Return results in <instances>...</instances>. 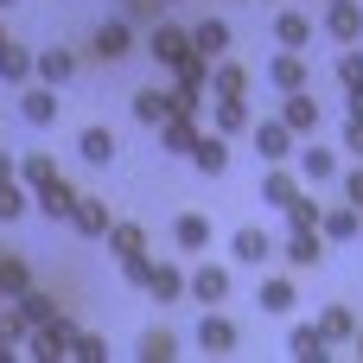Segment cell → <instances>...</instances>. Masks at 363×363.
Masks as SVG:
<instances>
[{
	"instance_id": "16",
	"label": "cell",
	"mask_w": 363,
	"mask_h": 363,
	"mask_svg": "<svg viewBox=\"0 0 363 363\" xmlns=\"http://www.w3.org/2000/svg\"><path fill=\"white\" fill-rule=\"evenodd\" d=\"M294 198H300V172H287V166L274 160V166L262 172V204H274V211H287Z\"/></svg>"
},
{
	"instance_id": "23",
	"label": "cell",
	"mask_w": 363,
	"mask_h": 363,
	"mask_svg": "<svg viewBox=\"0 0 363 363\" xmlns=\"http://www.w3.org/2000/svg\"><path fill=\"white\" fill-rule=\"evenodd\" d=\"M230 255H236V262H242V268H262V262H268V255H274V236H268V230H255V223H249V230H236V242H230Z\"/></svg>"
},
{
	"instance_id": "47",
	"label": "cell",
	"mask_w": 363,
	"mask_h": 363,
	"mask_svg": "<svg viewBox=\"0 0 363 363\" xmlns=\"http://www.w3.org/2000/svg\"><path fill=\"white\" fill-rule=\"evenodd\" d=\"M6 179H19V160H13V153L0 147V185H6Z\"/></svg>"
},
{
	"instance_id": "39",
	"label": "cell",
	"mask_w": 363,
	"mask_h": 363,
	"mask_svg": "<svg viewBox=\"0 0 363 363\" xmlns=\"http://www.w3.org/2000/svg\"><path fill=\"white\" fill-rule=\"evenodd\" d=\"M287 230H319V198H306V191H300V198L287 204Z\"/></svg>"
},
{
	"instance_id": "44",
	"label": "cell",
	"mask_w": 363,
	"mask_h": 363,
	"mask_svg": "<svg viewBox=\"0 0 363 363\" xmlns=\"http://www.w3.org/2000/svg\"><path fill=\"white\" fill-rule=\"evenodd\" d=\"M121 19H128V26H140V19L160 26V0H121Z\"/></svg>"
},
{
	"instance_id": "49",
	"label": "cell",
	"mask_w": 363,
	"mask_h": 363,
	"mask_svg": "<svg viewBox=\"0 0 363 363\" xmlns=\"http://www.w3.org/2000/svg\"><path fill=\"white\" fill-rule=\"evenodd\" d=\"M351 351H357V363H363V332H357V338H351Z\"/></svg>"
},
{
	"instance_id": "40",
	"label": "cell",
	"mask_w": 363,
	"mask_h": 363,
	"mask_svg": "<svg viewBox=\"0 0 363 363\" xmlns=\"http://www.w3.org/2000/svg\"><path fill=\"white\" fill-rule=\"evenodd\" d=\"M26 204H32V198H26V185H19V179H6V185H0V223L26 217Z\"/></svg>"
},
{
	"instance_id": "5",
	"label": "cell",
	"mask_w": 363,
	"mask_h": 363,
	"mask_svg": "<svg viewBox=\"0 0 363 363\" xmlns=\"http://www.w3.org/2000/svg\"><path fill=\"white\" fill-rule=\"evenodd\" d=\"M57 102H64V96H57L51 83H38V77L19 83V115H26L32 128H51V121H57Z\"/></svg>"
},
{
	"instance_id": "10",
	"label": "cell",
	"mask_w": 363,
	"mask_h": 363,
	"mask_svg": "<svg viewBox=\"0 0 363 363\" xmlns=\"http://www.w3.org/2000/svg\"><path fill=\"white\" fill-rule=\"evenodd\" d=\"M287 255V268H319L325 262V236L319 230H287V242H274Z\"/></svg>"
},
{
	"instance_id": "20",
	"label": "cell",
	"mask_w": 363,
	"mask_h": 363,
	"mask_svg": "<svg viewBox=\"0 0 363 363\" xmlns=\"http://www.w3.org/2000/svg\"><path fill=\"white\" fill-rule=\"evenodd\" d=\"M211 128L217 134H249V96H211Z\"/></svg>"
},
{
	"instance_id": "2",
	"label": "cell",
	"mask_w": 363,
	"mask_h": 363,
	"mask_svg": "<svg viewBox=\"0 0 363 363\" xmlns=\"http://www.w3.org/2000/svg\"><path fill=\"white\" fill-rule=\"evenodd\" d=\"M70 338H77V325L64 319V313H51L45 325H32V357H45V363H57V357H70Z\"/></svg>"
},
{
	"instance_id": "22",
	"label": "cell",
	"mask_w": 363,
	"mask_h": 363,
	"mask_svg": "<svg viewBox=\"0 0 363 363\" xmlns=\"http://www.w3.org/2000/svg\"><path fill=\"white\" fill-rule=\"evenodd\" d=\"M108 204L102 198H89V191H77V211H70V230H83V236H108Z\"/></svg>"
},
{
	"instance_id": "6",
	"label": "cell",
	"mask_w": 363,
	"mask_h": 363,
	"mask_svg": "<svg viewBox=\"0 0 363 363\" xmlns=\"http://www.w3.org/2000/svg\"><path fill=\"white\" fill-rule=\"evenodd\" d=\"M32 204H38V211L51 217V223H70V211H77V185H70L64 172H57V179H45V185L32 191Z\"/></svg>"
},
{
	"instance_id": "24",
	"label": "cell",
	"mask_w": 363,
	"mask_h": 363,
	"mask_svg": "<svg viewBox=\"0 0 363 363\" xmlns=\"http://www.w3.org/2000/svg\"><path fill=\"white\" fill-rule=\"evenodd\" d=\"M147 294H153L160 306L185 300V268H179V262H153V274H147Z\"/></svg>"
},
{
	"instance_id": "51",
	"label": "cell",
	"mask_w": 363,
	"mask_h": 363,
	"mask_svg": "<svg viewBox=\"0 0 363 363\" xmlns=\"http://www.w3.org/2000/svg\"><path fill=\"white\" fill-rule=\"evenodd\" d=\"M6 6H13V0H0V13H6Z\"/></svg>"
},
{
	"instance_id": "15",
	"label": "cell",
	"mask_w": 363,
	"mask_h": 363,
	"mask_svg": "<svg viewBox=\"0 0 363 363\" xmlns=\"http://www.w3.org/2000/svg\"><path fill=\"white\" fill-rule=\"evenodd\" d=\"M172 108H179V89H134V121L140 128H160Z\"/></svg>"
},
{
	"instance_id": "34",
	"label": "cell",
	"mask_w": 363,
	"mask_h": 363,
	"mask_svg": "<svg viewBox=\"0 0 363 363\" xmlns=\"http://www.w3.org/2000/svg\"><path fill=\"white\" fill-rule=\"evenodd\" d=\"M319 332H325L332 345H351V338H357V319H351V306H325V313H319Z\"/></svg>"
},
{
	"instance_id": "8",
	"label": "cell",
	"mask_w": 363,
	"mask_h": 363,
	"mask_svg": "<svg viewBox=\"0 0 363 363\" xmlns=\"http://www.w3.org/2000/svg\"><path fill=\"white\" fill-rule=\"evenodd\" d=\"M32 77H38V83H51V89H64V83L77 77V51H64V45L32 51Z\"/></svg>"
},
{
	"instance_id": "29",
	"label": "cell",
	"mask_w": 363,
	"mask_h": 363,
	"mask_svg": "<svg viewBox=\"0 0 363 363\" xmlns=\"http://www.w3.org/2000/svg\"><path fill=\"white\" fill-rule=\"evenodd\" d=\"M274 38H281L287 51H306V45H313V19H306L300 6H287V13L274 19Z\"/></svg>"
},
{
	"instance_id": "12",
	"label": "cell",
	"mask_w": 363,
	"mask_h": 363,
	"mask_svg": "<svg viewBox=\"0 0 363 363\" xmlns=\"http://www.w3.org/2000/svg\"><path fill=\"white\" fill-rule=\"evenodd\" d=\"M281 121H287L294 134H319V102H313V83H306V89H287Z\"/></svg>"
},
{
	"instance_id": "38",
	"label": "cell",
	"mask_w": 363,
	"mask_h": 363,
	"mask_svg": "<svg viewBox=\"0 0 363 363\" xmlns=\"http://www.w3.org/2000/svg\"><path fill=\"white\" fill-rule=\"evenodd\" d=\"M134 357H140V363H172V357H179V338H172V332H147Z\"/></svg>"
},
{
	"instance_id": "41",
	"label": "cell",
	"mask_w": 363,
	"mask_h": 363,
	"mask_svg": "<svg viewBox=\"0 0 363 363\" xmlns=\"http://www.w3.org/2000/svg\"><path fill=\"white\" fill-rule=\"evenodd\" d=\"M70 357H77V363H102V357H108V345H102L96 332H77V338H70Z\"/></svg>"
},
{
	"instance_id": "43",
	"label": "cell",
	"mask_w": 363,
	"mask_h": 363,
	"mask_svg": "<svg viewBox=\"0 0 363 363\" xmlns=\"http://www.w3.org/2000/svg\"><path fill=\"white\" fill-rule=\"evenodd\" d=\"M338 83H345V89H357V83H363V51H357V45H345V57H338Z\"/></svg>"
},
{
	"instance_id": "18",
	"label": "cell",
	"mask_w": 363,
	"mask_h": 363,
	"mask_svg": "<svg viewBox=\"0 0 363 363\" xmlns=\"http://www.w3.org/2000/svg\"><path fill=\"white\" fill-rule=\"evenodd\" d=\"M325 32H332L338 45H357V38H363V6H357V0H332V13H325Z\"/></svg>"
},
{
	"instance_id": "11",
	"label": "cell",
	"mask_w": 363,
	"mask_h": 363,
	"mask_svg": "<svg viewBox=\"0 0 363 363\" xmlns=\"http://www.w3.org/2000/svg\"><path fill=\"white\" fill-rule=\"evenodd\" d=\"M262 77H268L281 96H287V89H306V83H313V70H306V57H300V51H281V57H268V70H262Z\"/></svg>"
},
{
	"instance_id": "4",
	"label": "cell",
	"mask_w": 363,
	"mask_h": 363,
	"mask_svg": "<svg viewBox=\"0 0 363 363\" xmlns=\"http://www.w3.org/2000/svg\"><path fill=\"white\" fill-rule=\"evenodd\" d=\"M147 51H153V64H160V70H179V64L191 57V32L160 19V26H153V38H147Z\"/></svg>"
},
{
	"instance_id": "14",
	"label": "cell",
	"mask_w": 363,
	"mask_h": 363,
	"mask_svg": "<svg viewBox=\"0 0 363 363\" xmlns=\"http://www.w3.org/2000/svg\"><path fill=\"white\" fill-rule=\"evenodd\" d=\"M185 294H191V300H204V306H217V300H230V268H217V262H204L198 274H185Z\"/></svg>"
},
{
	"instance_id": "27",
	"label": "cell",
	"mask_w": 363,
	"mask_h": 363,
	"mask_svg": "<svg viewBox=\"0 0 363 363\" xmlns=\"http://www.w3.org/2000/svg\"><path fill=\"white\" fill-rule=\"evenodd\" d=\"M300 179L306 185H332L338 179V153L332 147H300Z\"/></svg>"
},
{
	"instance_id": "35",
	"label": "cell",
	"mask_w": 363,
	"mask_h": 363,
	"mask_svg": "<svg viewBox=\"0 0 363 363\" xmlns=\"http://www.w3.org/2000/svg\"><path fill=\"white\" fill-rule=\"evenodd\" d=\"M26 287H32V268H26V255H0V300L26 294Z\"/></svg>"
},
{
	"instance_id": "21",
	"label": "cell",
	"mask_w": 363,
	"mask_h": 363,
	"mask_svg": "<svg viewBox=\"0 0 363 363\" xmlns=\"http://www.w3.org/2000/svg\"><path fill=\"white\" fill-rule=\"evenodd\" d=\"M77 153H83L89 166H115L121 140H115V128H83V134H77Z\"/></svg>"
},
{
	"instance_id": "26",
	"label": "cell",
	"mask_w": 363,
	"mask_h": 363,
	"mask_svg": "<svg viewBox=\"0 0 363 363\" xmlns=\"http://www.w3.org/2000/svg\"><path fill=\"white\" fill-rule=\"evenodd\" d=\"M357 230H363V211H357V204H338V211H319V236H325V242H351Z\"/></svg>"
},
{
	"instance_id": "45",
	"label": "cell",
	"mask_w": 363,
	"mask_h": 363,
	"mask_svg": "<svg viewBox=\"0 0 363 363\" xmlns=\"http://www.w3.org/2000/svg\"><path fill=\"white\" fill-rule=\"evenodd\" d=\"M338 185H345V204H357V211H363V160L351 166V172H338Z\"/></svg>"
},
{
	"instance_id": "30",
	"label": "cell",
	"mask_w": 363,
	"mask_h": 363,
	"mask_svg": "<svg viewBox=\"0 0 363 363\" xmlns=\"http://www.w3.org/2000/svg\"><path fill=\"white\" fill-rule=\"evenodd\" d=\"M211 96H249V70H242V64H230V51L211 64Z\"/></svg>"
},
{
	"instance_id": "37",
	"label": "cell",
	"mask_w": 363,
	"mask_h": 363,
	"mask_svg": "<svg viewBox=\"0 0 363 363\" xmlns=\"http://www.w3.org/2000/svg\"><path fill=\"white\" fill-rule=\"evenodd\" d=\"M26 338H32V325H26V313L6 300V306H0V345H6V351H19Z\"/></svg>"
},
{
	"instance_id": "3",
	"label": "cell",
	"mask_w": 363,
	"mask_h": 363,
	"mask_svg": "<svg viewBox=\"0 0 363 363\" xmlns=\"http://www.w3.org/2000/svg\"><path fill=\"white\" fill-rule=\"evenodd\" d=\"M128 51H134V26H128V19H102L96 38H89V57H96V64H121Z\"/></svg>"
},
{
	"instance_id": "50",
	"label": "cell",
	"mask_w": 363,
	"mask_h": 363,
	"mask_svg": "<svg viewBox=\"0 0 363 363\" xmlns=\"http://www.w3.org/2000/svg\"><path fill=\"white\" fill-rule=\"evenodd\" d=\"M0 45H6V26H0Z\"/></svg>"
},
{
	"instance_id": "7",
	"label": "cell",
	"mask_w": 363,
	"mask_h": 363,
	"mask_svg": "<svg viewBox=\"0 0 363 363\" xmlns=\"http://www.w3.org/2000/svg\"><path fill=\"white\" fill-rule=\"evenodd\" d=\"M236 319H223L217 306H204V319H198V351H211V357H223V351H236Z\"/></svg>"
},
{
	"instance_id": "1",
	"label": "cell",
	"mask_w": 363,
	"mask_h": 363,
	"mask_svg": "<svg viewBox=\"0 0 363 363\" xmlns=\"http://www.w3.org/2000/svg\"><path fill=\"white\" fill-rule=\"evenodd\" d=\"M249 134H255V153H262L268 166H274V160H294V153H300V147H294L300 134H294L281 115H268V121H249Z\"/></svg>"
},
{
	"instance_id": "19",
	"label": "cell",
	"mask_w": 363,
	"mask_h": 363,
	"mask_svg": "<svg viewBox=\"0 0 363 363\" xmlns=\"http://www.w3.org/2000/svg\"><path fill=\"white\" fill-rule=\"evenodd\" d=\"M191 51L217 64V57L230 51V19H198V26H191Z\"/></svg>"
},
{
	"instance_id": "31",
	"label": "cell",
	"mask_w": 363,
	"mask_h": 363,
	"mask_svg": "<svg viewBox=\"0 0 363 363\" xmlns=\"http://www.w3.org/2000/svg\"><path fill=\"white\" fill-rule=\"evenodd\" d=\"M0 83H32V51L26 45H0Z\"/></svg>"
},
{
	"instance_id": "28",
	"label": "cell",
	"mask_w": 363,
	"mask_h": 363,
	"mask_svg": "<svg viewBox=\"0 0 363 363\" xmlns=\"http://www.w3.org/2000/svg\"><path fill=\"white\" fill-rule=\"evenodd\" d=\"M172 242L191 249V255H204V249H211V217H204V211H185V217L172 223Z\"/></svg>"
},
{
	"instance_id": "46",
	"label": "cell",
	"mask_w": 363,
	"mask_h": 363,
	"mask_svg": "<svg viewBox=\"0 0 363 363\" xmlns=\"http://www.w3.org/2000/svg\"><path fill=\"white\" fill-rule=\"evenodd\" d=\"M345 153L363 160V115H345Z\"/></svg>"
},
{
	"instance_id": "42",
	"label": "cell",
	"mask_w": 363,
	"mask_h": 363,
	"mask_svg": "<svg viewBox=\"0 0 363 363\" xmlns=\"http://www.w3.org/2000/svg\"><path fill=\"white\" fill-rule=\"evenodd\" d=\"M147 274H153V255L140 249V255H121V281L128 287H147Z\"/></svg>"
},
{
	"instance_id": "36",
	"label": "cell",
	"mask_w": 363,
	"mask_h": 363,
	"mask_svg": "<svg viewBox=\"0 0 363 363\" xmlns=\"http://www.w3.org/2000/svg\"><path fill=\"white\" fill-rule=\"evenodd\" d=\"M45 179H57V160H51V153H26V160H19V185L38 191Z\"/></svg>"
},
{
	"instance_id": "32",
	"label": "cell",
	"mask_w": 363,
	"mask_h": 363,
	"mask_svg": "<svg viewBox=\"0 0 363 363\" xmlns=\"http://www.w3.org/2000/svg\"><path fill=\"white\" fill-rule=\"evenodd\" d=\"M102 242H108V249H115V262H121V255H140V249H147V230H140V223H108V236H102Z\"/></svg>"
},
{
	"instance_id": "25",
	"label": "cell",
	"mask_w": 363,
	"mask_h": 363,
	"mask_svg": "<svg viewBox=\"0 0 363 363\" xmlns=\"http://www.w3.org/2000/svg\"><path fill=\"white\" fill-rule=\"evenodd\" d=\"M294 300H300V294H294V281H287V274H268V281L255 287V306H262V313H274V319H287V313H294Z\"/></svg>"
},
{
	"instance_id": "48",
	"label": "cell",
	"mask_w": 363,
	"mask_h": 363,
	"mask_svg": "<svg viewBox=\"0 0 363 363\" xmlns=\"http://www.w3.org/2000/svg\"><path fill=\"white\" fill-rule=\"evenodd\" d=\"M345 115H363V83H357V89H345Z\"/></svg>"
},
{
	"instance_id": "9",
	"label": "cell",
	"mask_w": 363,
	"mask_h": 363,
	"mask_svg": "<svg viewBox=\"0 0 363 363\" xmlns=\"http://www.w3.org/2000/svg\"><path fill=\"white\" fill-rule=\"evenodd\" d=\"M185 160H191V166H198V172H204V179H217V172H223V166H230V134H217V128H211V134H198V140H191V153H185Z\"/></svg>"
},
{
	"instance_id": "33",
	"label": "cell",
	"mask_w": 363,
	"mask_h": 363,
	"mask_svg": "<svg viewBox=\"0 0 363 363\" xmlns=\"http://www.w3.org/2000/svg\"><path fill=\"white\" fill-rule=\"evenodd\" d=\"M13 306L26 313V325H45V319L57 313V300H51L45 287H26V294H13Z\"/></svg>"
},
{
	"instance_id": "13",
	"label": "cell",
	"mask_w": 363,
	"mask_h": 363,
	"mask_svg": "<svg viewBox=\"0 0 363 363\" xmlns=\"http://www.w3.org/2000/svg\"><path fill=\"white\" fill-rule=\"evenodd\" d=\"M191 140H198V108H172L160 121V147L166 153H191Z\"/></svg>"
},
{
	"instance_id": "17",
	"label": "cell",
	"mask_w": 363,
	"mask_h": 363,
	"mask_svg": "<svg viewBox=\"0 0 363 363\" xmlns=\"http://www.w3.org/2000/svg\"><path fill=\"white\" fill-rule=\"evenodd\" d=\"M287 357H300V363H325V357H332V338H325L319 325H294V332H287Z\"/></svg>"
}]
</instances>
